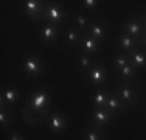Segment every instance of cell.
Masks as SVG:
<instances>
[{
  "instance_id": "17",
  "label": "cell",
  "mask_w": 146,
  "mask_h": 140,
  "mask_svg": "<svg viewBox=\"0 0 146 140\" xmlns=\"http://www.w3.org/2000/svg\"><path fill=\"white\" fill-rule=\"evenodd\" d=\"M17 100H19V92H17V89L9 86L8 89L3 90V95H2V106H5V104H8V106H13V104L17 103Z\"/></svg>"
},
{
  "instance_id": "14",
  "label": "cell",
  "mask_w": 146,
  "mask_h": 140,
  "mask_svg": "<svg viewBox=\"0 0 146 140\" xmlns=\"http://www.w3.org/2000/svg\"><path fill=\"white\" fill-rule=\"evenodd\" d=\"M40 39L45 44H51L58 39V27H54L53 23H45L40 30Z\"/></svg>"
},
{
  "instance_id": "8",
  "label": "cell",
  "mask_w": 146,
  "mask_h": 140,
  "mask_svg": "<svg viewBox=\"0 0 146 140\" xmlns=\"http://www.w3.org/2000/svg\"><path fill=\"white\" fill-rule=\"evenodd\" d=\"M117 92L118 95H120L121 101H123L126 106H131V104H134L135 101H137V95H135V90H134V86L131 84V81H124L123 84H120V86L117 87Z\"/></svg>"
},
{
  "instance_id": "19",
  "label": "cell",
  "mask_w": 146,
  "mask_h": 140,
  "mask_svg": "<svg viewBox=\"0 0 146 140\" xmlns=\"http://www.w3.org/2000/svg\"><path fill=\"white\" fill-rule=\"evenodd\" d=\"M137 72H138V70L135 69L132 64H129V65H126V67L120 69L117 73L120 75V78L123 79V81H131V79H132V76H134V75H137Z\"/></svg>"
},
{
  "instance_id": "25",
  "label": "cell",
  "mask_w": 146,
  "mask_h": 140,
  "mask_svg": "<svg viewBox=\"0 0 146 140\" xmlns=\"http://www.w3.org/2000/svg\"><path fill=\"white\" fill-rule=\"evenodd\" d=\"M100 2H96V0H84V2H81V8L86 9V8H96L98 6Z\"/></svg>"
},
{
  "instance_id": "16",
  "label": "cell",
  "mask_w": 146,
  "mask_h": 140,
  "mask_svg": "<svg viewBox=\"0 0 146 140\" xmlns=\"http://www.w3.org/2000/svg\"><path fill=\"white\" fill-rule=\"evenodd\" d=\"M86 33L90 34L93 39H96L98 42H101L106 37V27H104V23H90L89 30Z\"/></svg>"
},
{
  "instance_id": "26",
  "label": "cell",
  "mask_w": 146,
  "mask_h": 140,
  "mask_svg": "<svg viewBox=\"0 0 146 140\" xmlns=\"http://www.w3.org/2000/svg\"><path fill=\"white\" fill-rule=\"evenodd\" d=\"M9 140H25L22 134H19V132H13L11 135H9Z\"/></svg>"
},
{
  "instance_id": "6",
  "label": "cell",
  "mask_w": 146,
  "mask_h": 140,
  "mask_svg": "<svg viewBox=\"0 0 146 140\" xmlns=\"http://www.w3.org/2000/svg\"><path fill=\"white\" fill-rule=\"evenodd\" d=\"M22 69H23V72L27 73V76L37 78V76L42 73V70H44V64H42V61H40L39 56L34 55V56H31V58H28L25 62H23Z\"/></svg>"
},
{
  "instance_id": "24",
  "label": "cell",
  "mask_w": 146,
  "mask_h": 140,
  "mask_svg": "<svg viewBox=\"0 0 146 140\" xmlns=\"http://www.w3.org/2000/svg\"><path fill=\"white\" fill-rule=\"evenodd\" d=\"M93 65V62H92V59H90V56L89 55H81L79 56V67H81L82 70H87L90 69Z\"/></svg>"
},
{
  "instance_id": "21",
  "label": "cell",
  "mask_w": 146,
  "mask_h": 140,
  "mask_svg": "<svg viewBox=\"0 0 146 140\" xmlns=\"http://www.w3.org/2000/svg\"><path fill=\"white\" fill-rule=\"evenodd\" d=\"M76 28H78L79 31H82V33H86V31L89 30L90 27V22L87 17H84V14L82 13H76Z\"/></svg>"
},
{
  "instance_id": "9",
  "label": "cell",
  "mask_w": 146,
  "mask_h": 140,
  "mask_svg": "<svg viewBox=\"0 0 146 140\" xmlns=\"http://www.w3.org/2000/svg\"><path fill=\"white\" fill-rule=\"evenodd\" d=\"M106 107L109 109L110 112H112L113 115H117L120 111H124L126 109V104L121 101V98H120V95H118V92L117 90H112V92L107 95V103H106Z\"/></svg>"
},
{
  "instance_id": "1",
  "label": "cell",
  "mask_w": 146,
  "mask_h": 140,
  "mask_svg": "<svg viewBox=\"0 0 146 140\" xmlns=\"http://www.w3.org/2000/svg\"><path fill=\"white\" fill-rule=\"evenodd\" d=\"M50 90L47 86H44L40 90L30 93V97L27 98V109H23L22 114H27V117L30 118L33 125H36V121H34V114H36L42 123L45 117H48V114H50Z\"/></svg>"
},
{
  "instance_id": "11",
  "label": "cell",
  "mask_w": 146,
  "mask_h": 140,
  "mask_svg": "<svg viewBox=\"0 0 146 140\" xmlns=\"http://www.w3.org/2000/svg\"><path fill=\"white\" fill-rule=\"evenodd\" d=\"M79 47L82 48V53H86V55H95L96 51L100 50V42L96 41V39H93L90 34L84 33V34H82V39H81Z\"/></svg>"
},
{
  "instance_id": "10",
  "label": "cell",
  "mask_w": 146,
  "mask_h": 140,
  "mask_svg": "<svg viewBox=\"0 0 146 140\" xmlns=\"http://www.w3.org/2000/svg\"><path fill=\"white\" fill-rule=\"evenodd\" d=\"M48 126H50V131L53 132V134H61V132H64L65 128H67V120H65V117L61 112H54V114L51 115L50 121H48Z\"/></svg>"
},
{
  "instance_id": "27",
  "label": "cell",
  "mask_w": 146,
  "mask_h": 140,
  "mask_svg": "<svg viewBox=\"0 0 146 140\" xmlns=\"http://www.w3.org/2000/svg\"><path fill=\"white\" fill-rule=\"evenodd\" d=\"M141 41H143V45H145V47H146V34H145V36H143V39H141Z\"/></svg>"
},
{
  "instance_id": "23",
  "label": "cell",
  "mask_w": 146,
  "mask_h": 140,
  "mask_svg": "<svg viewBox=\"0 0 146 140\" xmlns=\"http://www.w3.org/2000/svg\"><path fill=\"white\" fill-rule=\"evenodd\" d=\"M106 103H107V93L96 92L95 95H93V104H95L96 107H104Z\"/></svg>"
},
{
  "instance_id": "20",
  "label": "cell",
  "mask_w": 146,
  "mask_h": 140,
  "mask_svg": "<svg viewBox=\"0 0 146 140\" xmlns=\"http://www.w3.org/2000/svg\"><path fill=\"white\" fill-rule=\"evenodd\" d=\"M131 64V59H129V55L127 53H118L113 59V65H115V72H118L120 69L126 67V65Z\"/></svg>"
},
{
  "instance_id": "4",
  "label": "cell",
  "mask_w": 146,
  "mask_h": 140,
  "mask_svg": "<svg viewBox=\"0 0 146 140\" xmlns=\"http://www.w3.org/2000/svg\"><path fill=\"white\" fill-rule=\"evenodd\" d=\"M87 78L92 86L95 87H100L106 83V78H107V72H106V67L104 64H93L92 67L89 69V73H87Z\"/></svg>"
},
{
  "instance_id": "22",
  "label": "cell",
  "mask_w": 146,
  "mask_h": 140,
  "mask_svg": "<svg viewBox=\"0 0 146 140\" xmlns=\"http://www.w3.org/2000/svg\"><path fill=\"white\" fill-rule=\"evenodd\" d=\"M13 123V117L11 114L5 111V106H2V111H0V125H2V129H6V126Z\"/></svg>"
},
{
  "instance_id": "13",
  "label": "cell",
  "mask_w": 146,
  "mask_h": 140,
  "mask_svg": "<svg viewBox=\"0 0 146 140\" xmlns=\"http://www.w3.org/2000/svg\"><path fill=\"white\" fill-rule=\"evenodd\" d=\"M117 45H118V48H121V50H123V53H131V51L134 50L135 47H138L140 44H138V42H135L129 36V34H126V33H123V31H121L120 37H118Z\"/></svg>"
},
{
  "instance_id": "3",
  "label": "cell",
  "mask_w": 146,
  "mask_h": 140,
  "mask_svg": "<svg viewBox=\"0 0 146 140\" xmlns=\"http://www.w3.org/2000/svg\"><path fill=\"white\" fill-rule=\"evenodd\" d=\"M68 11H64L61 9V6H56V5H50L48 8H45L44 11V16H42V20H47L48 23H53L54 27H58L62 20L67 17Z\"/></svg>"
},
{
  "instance_id": "15",
  "label": "cell",
  "mask_w": 146,
  "mask_h": 140,
  "mask_svg": "<svg viewBox=\"0 0 146 140\" xmlns=\"http://www.w3.org/2000/svg\"><path fill=\"white\" fill-rule=\"evenodd\" d=\"M106 137H107L106 128H100V126L90 125V128L86 129L84 140H106Z\"/></svg>"
},
{
  "instance_id": "2",
  "label": "cell",
  "mask_w": 146,
  "mask_h": 140,
  "mask_svg": "<svg viewBox=\"0 0 146 140\" xmlns=\"http://www.w3.org/2000/svg\"><path fill=\"white\" fill-rule=\"evenodd\" d=\"M143 31H145V25H143V22H141L138 17L127 20V22L123 25V33L129 34L132 39H134L135 42H138V44H141V42H140L141 36H145Z\"/></svg>"
},
{
  "instance_id": "12",
  "label": "cell",
  "mask_w": 146,
  "mask_h": 140,
  "mask_svg": "<svg viewBox=\"0 0 146 140\" xmlns=\"http://www.w3.org/2000/svg\"><path fill=\"white\" fill-rule=\"evenodd\" d=\"M127 55H129L131 64L134 65L137 70H141V69L146 67V55H145V51L140 50V45L135 47L134 50H132L131 53H127Z\"/></svg>"
},
{
  "instance_id": "5",
  "label": "cell",
  "mask_w": 146,
  "mask_h": 140,
  "mask_svg": "<svg viewBox=\"0 0 146 140\" xmlns=\"http://www.w3.org/2000/svg\"><path fill=\"white\" fill-rule=\"evenodd\" d=\"M113 118H115V115L107 109L106 106L96 107V109L92 112V121H90V125L100 126V128H106V125L109 123V121H112Z\"/></svg>"
},
{
  "instance_id": "28",
  "label": "cell",
  "mask_w": 146,
  "mask_h": 140,
  "mask_svg": "<svg viewBox=\"0 0 146 140\" xmlns=\"http://www.w3.org/2000/svg\"><path fill=\"white\" fill-rule=\"evenodd\" d=\"M143 25H145V30H146V16L143 17Z\"/></svg>"
},
{
  "instance_id": "18",
  "label": "cell",
  "mask_w": 146,
  "mask_h": 140,
  "mask_svg": "<svg viewBox=\"0 0 146 140\" xmlns=\"http://www.w3.org/2000/svg\"><path fill=\"white\" fill-rule=\"evenodd\" d=\"M82 31H79L76 27H73L72 30L67 31V34H65V42H67L68 45H79L81 44V39H82Z\"/></svg>"
},
{
  "instance_id": "7",
  "label": "cell",
  "mask_w": 146,
  "mask_h": 140,
  "mask_svg": "<svg viewBox=\"0 0 146 140\" xmlns=\"http://www.w3.org/2000/svg\"><path fill=\"white\" fill-rule=\"evenodd\" d=\"M23 9L28 14L30 19L42 20V16L45 11V3L37 2V0H27V2H23Z\"/></svg>"
}]
</instances>
